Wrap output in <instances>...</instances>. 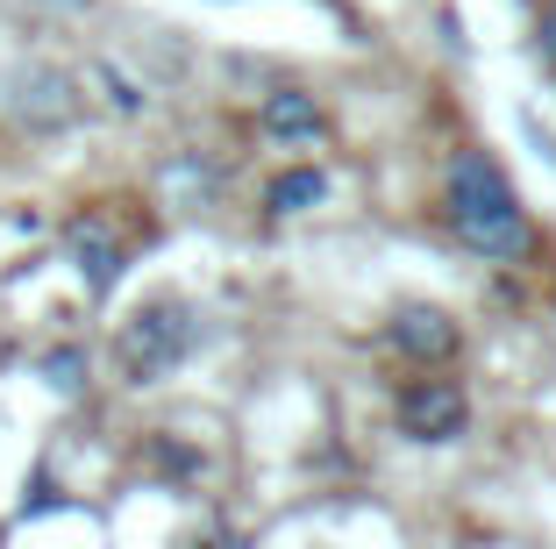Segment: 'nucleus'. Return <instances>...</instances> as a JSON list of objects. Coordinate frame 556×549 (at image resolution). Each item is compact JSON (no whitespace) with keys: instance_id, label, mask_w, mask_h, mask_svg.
<instances>
[{"instance_id":"6","label":"nucleus","mask_w":556,"mask_h":549,"mask_svg":"<svg viewBox=\"0 0 556 549\" xmlns=\"http://www.w3.org/2000/svg\"><path fill=\"white\" fill-rule=\"evenodd\" d=\"M257 122H264V136H278V144H300V136L321 129V108H314V93H271Z\"/></svg>"},{"instance_id":"9","label":"nucleus","mask_w":556,"mask_h":549,"mask_svg":"<svg viewBox=\"0 0 556 549\" xmlns=\"http://www.w3.org/2000/svg\"><path fill=\"white\" fill-rule=\"evenodd\" d=\"M542 43H549V58H556V22H549V29H542Z\"/></svg>"},{"instance_id":"4","label":"nucleus","mask_w":556,"mask_h":549,"mask_svg":"<svg viewBox=\"0 0 556 549\" xmlns=\"http://www.w3.org/2000/svg\"><path fill=\"white\" fill-rule=\"evenodd\" d=\"M72 258H79V272H86V286H93V292H108L122 278V242L108 236L100 222H79V228H72Z\"/></svg>"},{"instance_id":"5","label":"nucleus","mask_w":556,"mask_h":549,"mask_svg":"<svg viewBox=\"0 0 556 549\" xmlns=\"http://www.w3.org/2000/svg\"><path fill=\"white\" fill-rule=\"evenodd\" d=\"M393 342L407 357H450V350H457V328H450V314H442V308H407L393 322Z\"/></svg>"},{"instance_id":"2","label":"nucleus","mask_w":556,"mask_h":549,"mask_svg":"<svg viewBox=\"0 0 556 549\" xmlns=\"http://www.w3.org/2000/svg\"><path fill=\"white\" fill-rule=\"evenodd\" d=\"M193 350V314L172 308V300H157V308H143L129 328H122V372L136 378V386H150V378H164L179 357Z\"/></svg>"},{"instance_id":"8","label":"nucleus","mask_w":556,"mask_h":549,"mask_svg":"<svg viewBox=\"0 0 556 549\" xmlns=\"http://www.w3.org/2000/svg\"><path fill=\"white\" fill-rule=\"evenodd\" d=\"M43 372H50V386H58V392H72V386H79V357L58 350V357H43Z\"/></svg>"},{"instance_id":"7","label":"nucleus","mask_w":556,"mask_h":549,"mask_svg":"<svg viewBox=\"0 0 556 549\" xmlns=\"http://www.w3.org/2000/svg\"><path fill=\"white\" fill-rule=\"evenodd\" d=\"M321 194H328V178H321V172H278V178H271V194H264V208H271V214H307Z\"/></svg>"},{"instance_id":"1","label":"nucleus","mask_w":556,"mask_h":549,"mask_svg":"<svg viewBox=\"0 0 556 549\" xmlns=\"http://www.w3.org/2000/svg\"><path fill=\"white\" fill-rule=\"evenodd\" d=\"M450 228L471 242L478 258H528V214L514 200L507 172L478 150L450 164Z\"/></svg>"},{"instance_id":"3","label":"nucleus","mask_w":556,"mask_h":549,"mask_svg":"<svg viewBox=\"0 0 556 549\" xmlns=\"http://www.w3.org/2000/svg\"><path fill=\"white\" fill-rule=\"evenodd\" d=\"M400 421H407V436H421V442H457L464 428H471V407H464V392L450 386V378H414V386L400 392Z\"/></svg>"}]
</instances>
